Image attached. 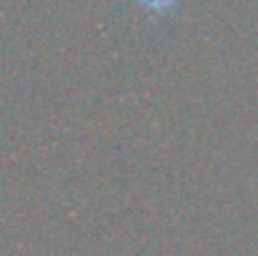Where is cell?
I'll list each match as a JSON object with an SVG mask.
<instances>
[{"instance_id": "obj_1", "label": "cell", "mask_w": 258, "mask_h": 256, "mask_svg": "<svg viewBox=\"0 0 258 256\" xmlns=\"http://www.w3.org/2000/svg\"><path fill=\"white\" fill-rule=\"evenodd\" d=\"M146 8H151V10H166V8H171L175 0H141Z\"/></svg>"}]
</instances>
